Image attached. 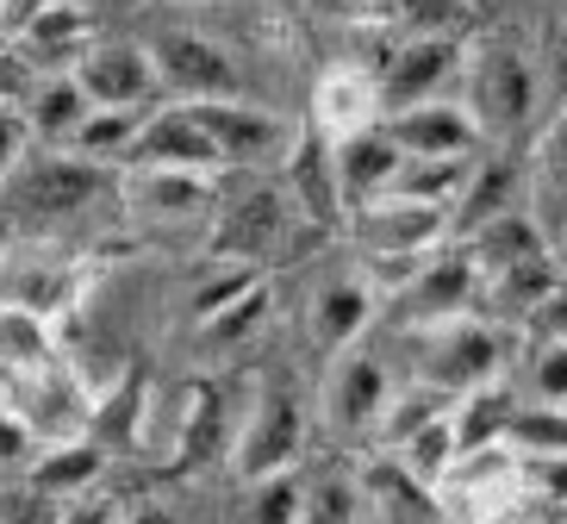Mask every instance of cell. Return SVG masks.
<instances>
[{
	"mask_svg": "<svg viewBox=\"0 0 567 524\" xmlns=\"http://www.w3.org/2000/svg\"><path fill=\"white\" fill-rule=\"evenodd\" d=\"M417 343H424V356H417L412 381H431V388L455 393V400L474 393V388H493L505 374V362H512V350H517L512 331L481 319V312H462V319H450V325H424Z\"/></svg>",
	"mask_w": 567,
	"mask_h": 524,
	"instance_id": "6da1fadb",
	"label": "cell"
},
{
	"mask_svg": "<svg viewBox=\"0 0 567 524\" xmlns=\"http://www.w3.org/2000/svg\"><path fill=\"white\" fill-rule=\"evenodd\" d=\"M462 106L481 137H512L536 113V69L517 44H481L462 56Z\"/></svg>",
	"mask_w": 567,
	"mask_h": 524,
	"instance_id": "7a4b0ae2",
	"label": "cell"
},
{
	"mask_svg": "<svg viewBox=\"0 0 567 524\" xmlns=\"http://www.w3.org/2000/svg\"><path fill=\"white\" fill-rule=\"evenodd\" d=\"M225 456H231V474L250 487V481H268V474H287L300 469L306 456V407L300 393L275 381L250 400V412L237 419L231 443H225Z\"/></svg>",
	"mask_w": 567,
	"mask_h": 524,
	"instance_id": "3957f363",
	"label": "cell"
},
{
	"mask_svg": "<svg viewBox=\"0 0 567 524\" xmlns=\"http://www.w3.org/2000/svg\"><path fill=\"white\" fill-rule=\"evenodd\" d=\"M106 187H118L113 169H94V163H82V156L69 151H32L25 163H19V175L7 187H0V213L13 219H63V213H82L94 194H106Z\"/></svg>",
	"mask_w": 567,
	"mask_h": 524,
	"instance_id": "277c9868",
	"label": "cell"
},
{
	"mask_svg": "<svg viewBox=\"0 0 567 524\" xmlns=\"http://www.w3.org/2000/svg\"><path fill=\"white\" fill-rule=\"evenodd\" d=\"M386 407H393V369H386L374 350H343L331 356V369H324V388H318V419H324V431L343 443L355 438H374L386 419Z\"/></svg>",
	"mask_w": 567,
	"mask_h": 524,
	"instance_id": "5b68a950",
	"label": "cell"
},
{
	"mask_svg": "<svg viewBox=\"0 0 567 524\" xmlns=\"http://www.w3.org/2000/svg\"><path fill=\"white\" fill-rule=\"evenodd\" d=\"M0 400L19 412V424L38 438V450L75 443V438L94 431V400H87V388L69 374V362H51V369H38V374H7V381H0Z\"/></svg>",
	"mask_w": 567,
	"mask_h": 524,
	"instance_id": "8992f818",
	"label": "cell"
},
{
	"mask_svg": "<svg viewBox=\"0 0 567 524\" xmlns=\"http://www.w3.org/2000/svg\"><path fill=\"white\" fill-rule=\"evenodd\" d=\"M200 132L213 137L218 151V169H268V163H287L293 156V137L300 125H287L275 106H256V101H206L194 106Z\"/></svg>",
	"mask_w": 567,
	"mask_h": 524,
	"instance_id": "52a82bcc",
	"label": "cell"
},
{
	"mask_svg": "<svg viewBox=\"0 0 567 524\" xmlns=\"http://www.w3.org/2000/svg\"><path fill=\"white\" fill-rule=\"evenodd\" d=\"M462 44L450 32H412L393 56L374 63V82H381V113H412V106L450 101V82H462Z\"/></svg>",
	"mask_w": 567,
	"mask_h": 524,
	"instance_id": "ba28073f",
	"label": "cell"
},
{
	"mask_svg": "<svg viewBox=\"0 0 567 524\" xmlns=\"http://www.w3.org/2000/svg\"><path fill=\"white\" fill-rule=\"evenodd\" d=\"M75 88L101 113H151L163 101V82H156V63H151V44H132V38H94L87 56L75 69Z\"/></svg>",
	"mask_w": 567,
	"mask_h": 524,
	"instance_id": "9c48e42d",
	"label": "cell"
},
{
	"mask_svg": "<svg viewBox=\"0 0 567 524\" xmlns=\"http://www.w3.org/2000/svg\"><path fill=\"white\" fill-rule=\"evenodd\" d=\"M156 82L175 106H206V101H237V63L225 44L206 32H156L151 38Z\"/></svg>",
	"mask_w": 567,
	"mask_h": 524,
	"instance_id": "30bf717a",
	"label": "cell"
},
{
	"mask_svg": "<svg viewBox=\"0 0 567 524\" xmlns=\"http://www.w3.org/2000/svg\"><path fill=\"white\" fill-rule=\"evenodd\" d=\"M350 237L362 256H400V263H417V256H436L443 244H455V219L436 213V206H417V201H368L350 213Z\"/></svg>",
	"mask_w": 567,
	"mask_h": 524,
	"instance_id": "8fae6325",
	"label": "cell"
},
{
	"mask_svg": "<svg viewBox=\"0 0 567 524\" xmlns=\"http://www.w3.org/2000/svg\"><path fill=\"white\" fill-rule=\"evenodd\" d=\"M118 194L137 219L156 225H194L225 206L218 175H194V169H118Z\"/></svg>",
	"mask_w": 567,
	"mask_h": 524,
	"instance_id": "7c38bea8",
	"label": "cell"
},
{
	"mask_svg": "<svg viewBox=\"0 0 567 524\" xmlns=\"http://www.w3.org/2000/svg\"><path fill=\"white\" fill-rule=\"evenodd\" d=\"M82 281H87L82 263H69L56 250H19V237H13V250L0 256V306H25V312H38L51 325H56V312L75 306Z\"/></svg>",
	"mask_w": 567,
	"mask_h": 524,
	"instance_id": "4fadbf2b",
	"label": "cell"
},
{
	"mask_svg": "<svg viewBox=\"0 0 567 524\" xmlns=\"http://www.w3.org/2000/svg\"><path fill=\"white\" fill-rule=\"evenodd\" d=\"M94 44V19L82 0H38L19 13V56L32 63V75H69Z\"/></svg>",
	"mask_w": 567,
	"mask_h": 524,
	"instance_id": "5bb4252c",
	"label": "cell"
},
{
	"mask_svg": "<svg viewBox=\"0 0 567 524\" xmlns=\"http://www.w3.org/2000/svg\"><path fill=\"white\" fill-rule=\"evenodd\" d=\"M381 82H374V69L362 63H331L324 75H318L312 88V125L324 144H343V137L368 132V125H381Z\"/></svg>",
	"mask_w": 567,
	"mask_h": 524,
	"instance_id": "9a60e30c",
	"label": "cell"
},
{
	"mask_svg": "<svg viewBox=\"0 0 567 524\" xmlns=\"http://www.w3.org/2000/svg\"><path fill=\"white\" fill-rule=\"evenodd\" d=\"M400 169H405V156H400V144H393L386 125H368V132L331 144V175H337L343 213H355V206H368V201H386V194L400 187Z\"/></svg>",
	"mask_w": 567,
	"mask_h": 524,
	"instance_id": "2e32d148",
	"label": "cell"
},
{
	"mask_svg": "<svg viewBox=\"0 0 567 524\" xmlns=\"http://www.w3.org/2000/svg\"><path fill=\"white\" fill-rule=\"evenodd\" d=\"M125 169H194V175H218V151L200 132L194 106H151L144 132H137Z\"/></svg>",
	"mask_w": 567,
	"mask_h": 524,
	"instance_id": "e0dca14e",
	"label": "cell"
},
{
	"mask_svg": "<svg viewBox=\"0 0 567 524\" xmlns=\"http://www.w3.org/2000/svg\"><path fill=\"white\" fill-rule=\"evenodd\" d=\"M474 294H481V269H474V256H467L462 244H443V250L412 275V288L400 294V306L412 312L417 331H424V325L462 319L467 306H474Z\"/></svg>",
	"mask_w": 567,
	"mask_h": 524,
	"instance_id": "ac0fdd59",
	"label": "cell"
},
{
	"mask_svg": "<svg viewBox=\"0 0 567 524\" xmlns=\"http://www.w3.org/2000/svg\"><path fill=\"white\" fill-rule=\"evenodd\" d=\"M287 206L275 187H250L244 201H225L213 213V256H237V269H256V256L281 244Z\"/></svg>",
	"mask_w": 567,
	"mask_h": 524,
	"instance_id": "d6986e66",
	"label": "cell"
},
{
	"mask_svg": "<svg viewBox=\"0 0 567 524\" xmlns=\"http://www.w3.org/2000/svg\"><path fill=\"white\" fill-rule=\"evenodd\" d=\"M393 144H400L405 163H436V156H474L481 132H474V119H467L462 101H431V106H412V113H393L381 119Z\"/></svg>",
	"mask_w": 567,
	"mask_h": 524,
	"instance_id": "ffe728a7",
	"label": "cell"
},
{
	"mask_svg": "<svg viewBox=\"0 0 567 524\" xmlns=\"http://www.w3.org/2000/svg\"><path fill=\"white\" fill-rule=\"evenodd\" d=\"M374 306L381 300L368 294L362 275H337V281H324V288L306 300V338H312L318 350H331V356L355 350L362 331H368V319H374Z\"/></svg>",
	"mask_w": 567,
	"mask_h": 524,
	"instance_id": "44dd1931",
	"label": "cell"
},
{
	"mask_svg": "<svg viewBox=\"0 0 567 524\" xmlns=\"http://www.w3.org/2000/svg\"><path fill=\"white\" fill-rule=\"evenodd\" d=\"M455 244H462V250L474 256L481 281L524 269V263H536V256H549V232H543V219H536L530 206H517V213H499V219H486L481 232L455 237Z\"/></svg>",
	"mask_w": 567,
	"mask_h": 524,
	"instance_id": "7402d4cb",
	"label": "cell"
},
{
	"mask_svg": "<svg viewBox=\"0 0 567 524\" xmlns=\"http://www.w3.org/2000/svg\"><path fill=\"white\" fill-rule=\"evenodd\" d=\"M101 474H106V443L101 438L51 443V450H38V462L25 469V493L44 500V506H69V500H82V493L101 487Z\"/></svg>",
	"mask_w": 567,
	"mask_h": 524,
	"instance_id": "603a6c76",
	"label": "cell"
},
{
	"mask_svg": "<svg viewBox=\"0 0 567 524\" xmlns=\"http://www.w3.org/2000/svg\"><path fill=\"white\" fill-rule=\"evenodd\" d=\"M19 113H25L32 151H75L82 125L94 119V101H87L82 88H75V75H38Z\"/></svg>",
	"mask_w": 567,
	"mask_h": 524,
	"instance_id": "cb8c5ba5",
	"label": "cell"
},
{
	"mask_svg": "<svg viewBox=\"0 0 567 524\" xmlns=\"http://www.w3.org/2000/svg\"><path fill=\"white\" fill-rule=\"evenodd\" d=\"M51 362H63L56 325L25 312V306H0V381L7 374H38V369H51Z\"/></svg>",
	"mask_w": 567,
	"mask_h": 524,
	"instance_id": "d4e9b609",
	"label": "cell"
},
{
	"mask_svg": "<svg viewBox=\"0 0 567 524\" xmlns=\"http://www.w3.org/2000/svg\"><path fill=\"white\" fill-rule=\"evenodd\" d=\"M517 187H524V175H517L505 156H486V163H474V175H467V194L455 201V237L481 232V225L499 219V213H517Z\"/></svg>",
	"mask_w": 567,
	"mask_h": 524,
	"instance_id": "484cf974",
	"label": "cell"
},
{
	"mask_svg": "<svg viewBox=\"0 0 567 524\" xmlns=\"http://www.w3.org/2000/svg\"><path fill=\"white\" fill-rule=\"evenodd\" d=\"M512 419H517V400H505V388H474L455 400V450L474 456V450H505L512 438Z\"/></svg>",
	"mask_w": 567,
	"mask_h": 524,
	"instance_id": "4316f807",
	"label": "cell"
},
{
	"mask_svg": "<svg viewBox=\"0 0 567 524\" xmlns=\"http://www.w3.org/2000/svg\"><path fill=\"white\" fill-rule=\"evenodd\" d=\"M281 169L293 175V194H300L306 213H318V219H337V213H343V201H337V175H331V144H324L312 125H300L293 156H287Z\"/></svg>",
	"mask_w": 567,
	"mask_h": 524,
	"instance_id": "83f0119b",
	"label": "cell"
},
{
	"mask_svg": "<svg viewBox=\"0 0 567 524\" xmlns=\"http://www.w3.org/2000/svg\"><path fill=\"white\" fill-rule=\"evenodd\" d=\"M455 412V393L431 388V381H405V388H393V407H386L381 431H374V443H381V456H393L405 438H417L424 424L450 419Z\"/></svg>",
	"mask_w": 567,
	"mask_h": 524,
	"instance_id": "f1b7e54d",
	"label": "cell"
},
{
	"mask_svg": "<svg viewBox=\"0 0 567 524\" xmlns=\"http://www.w3.org/2000/svg\"><path fill=\"white\" fill-rule=\"evenodd\" d=\"M306 512V474H268V481H250L244 487V506H237V524H300Z\"/></svg>",
	"mask_w": 567,
	"mask_h": 524,
	"instance_id": "f546056e",
	"label": "cell"
},
{
	"mask_svg": "<svg viewBox=\"0 0 567 524\" xmlns=\"http://www.w3.org/2000/svg\"><path fill=\"white\" fill-rule=\"evenodd\" d=\"M530 187L536 201H561L567 206V113H555L530 144Z\"/></svg>",
	"mask_w": 567,
	"mask_h": 524,
	"instance_id": "4dcf8cb0",
	"label": "cell"
},
{
	"mask_svg": "<svg viewBox=\"0 0 567 524\" xmlns=\"http://www.w3.org/2000/svg\"><path fill=\"white\" fill-rule=\"evenodd\" d=\"M517 500L536 512H567V450L555 456H517Z\"/></svg>",
	"mask_w": 567,
	"mask_h": 524,
	"instance_id": "1f68e13d",
	"label": "cell"
},
{
	"mask_svg": "<svg viewBox=\"0 0 567 524\" xmlns=\"http://www.w3.org/2000/svg\"><path fill=\"white\" fill-rule=\"evenodd\" d=\"M524 350V381L543 412H567V343H517Z\"/></svg>",
	"mask_w": 567,
	"mask_h": 524,
	"instance_id": "d6a6232c",
	"label": "cell"
},
{
	"mask_svg": "<svg viewBox=\"0 0 567 524\" xmlns=\"http://www.w3.org/2000/svg\"><path fill=\"white\" fill-rule=\"evenodd\" d=\"M262 319H268V281L256 275V281H250L244 294H237L231 306H218L213 319L200 325V338H206V343H244Z\"/></svg>",
	"mask_w": 567,
	"mask_h": 524,
	"instance_id": "836d02e7",
	"label": "cell"
},
{
	"mask_svg": "<svg viewBox=\"0 0 567 524\" xmlns=\"http://www.w3.org/2000/svg\"><path fill=\"white\" fill-rule=\"evenodd\" d=\"M362 518V487L350 474H324V481H306V512L300 524H355Z\"/></svg>",
	"mask_w": 567,
	"mask_h": 524,
	"instance_id": "e575fe53",
	"label": "cell"
},
{
	"mask_svg": "<svg viewBox=\"0 0 567 524\" xmlns=\"http://www.w3.org/2000/svg\"><path fill=\"white\" fill-rule=\"evenodd\" d=\"M32 462H38V438L19 424V412L0 400V474H19V481H25Z\"/></svg>",
	"mask_w": 567,
	"mask_h": 524,
	"instance_id": "d590c367",
	"label": "cell"
},
{
	"mask_svg": "<svg viewBox=\"0 0 567 524\" xmlns=\"http://www.w3.org/2000/svg\"><path fill=\"white\" fill-rule=\"evenodd\" d=\"M517 343H567V281L517 325Z\"/></svg>",
	"mask_w": 567,
	"mask_h": 524,
	"instance_id": "8d00e7d4",
	"label": "cell"
},
{
	"mask_svg": "<svg viewBox=\"0 0 567 524\" xmlns=\"http://www.w3.org/2000/svg\"><path fill=\"white\" fill-rule=\"evenodd\" d=\"M32 156V132H25V113L0 101V187L19 175V163Z\"/></svg>",
	"mask_w": 567,
	"mask_h": 524,
	"instance_id": "74e56055",
	"label": "cell"
},
{
	"mask_svg": "<svg viewBox=\"0 0 567 524\" xmlns=\"http://www.w3.org/2000/svg\"><path fill=\"white\" fill-rule=\"evenodd\" d=\"M56 524H125V506H118L113 493H82V500H69V506H56Z\"/></svg>",
	"mask_w": 567,
	"mask_h": 524,
	"instance_id": "f35d334b",
	"label": "cell"
},
{
	"mask_svg": "<svg viewBox=\"0 0 567 524\" xmlns=\"http://www.w3.org/2000/svg\"><path fill=\"white\" fill-rule=\"evenodd\" d=\"M474 524H549V512H536V506H524V500H512V506L486 512V518H474Z\"/></svg>",
	"mask_w": 567,
	"mask_h": 524,
	"instance_id": "ab89813d",
	"label": "cell"
},
{
	"mask_svg": "<svg viewBox=\"0 0 567 524\" xmlns=\"http://www.w3.org/2000/svg\"><path fill=\"white\" fill-rule=\"evenodd\" d=\"M125 524H175L168 506H125Z\"/></svg>",
	"mask_w": 567,
	"mask_h": 524,
	"instance_id": "60d3db41",
	"label": "cell"
},
{
	"mask_svg": "<svg viewBox=\"0 0 567 524\" xmlns=\"http://www.w3.org/2000/svg\"><path fill=\"white\" fill-rule=\"evenodd\" d=\"M549 256H555V269H561V281H567V225L549 232Z\"/></svg>",
	"mask_w": 567,
	"mask_h": 524,
	"instance_id": "b9f144b4",
	"label": "cell"
},
{
	"mask_svg": "<svg viewBox=\"0 0 567 524\" xmlns=\"http://www.w3.org/2000/svg\"><path fill=\"white\" fill-rule=\"evenodd\" d=\"M13 250V219H7V213H0V256Z\"/></svg>",
	"mask_w": 567,
	"mask_h": 524,
	"instance_id": "7bdbcfd3",
	"label": "cell"
},
{
	"mask_svg": "<svg viewBox=\"0 0 567 524\" xmlns=\"http://www.w3.org/2000/svg\"><path fill=\"white\" fill-rule=\"evenodd\" d=\"M7 512H13V493L0 487V524H7Z\"/></svg>",
	"mask_w": 567,
	"mask_h": 524,
	"instance_id": "ee69618b",
	"label": "cell"
},
{
	"mask_svg": "<svg viewBox=\"0 0 567 524\" xmlns=\"http://www.w3.org/2000/svg\"><path fill=\"white\" fill-rule=\"evenodd\" d=\"M0 7H13V13H25V0H0ZM32 7H38V0H32Z\"/></svg>",
	"mask_w": 567,
	"mask_h": 524,
	"instance_id": "f6af8a7d",
	"label": "cell"
},
{
	"mask_svg": "<svg viewBox=\"0 0 567 524\" xmlns=\"http://www.w3.org/2000/svg\"><path fill=\"white\" fill-rule=\"evenodd\" d=\"M555 518H561V524H567V512H555Z\"/></svg>",
	"mask_w": 567,
	"mask_h": 524,
	"instance_id": "bcb514c9",
	"label": "cell"
}]
</instances>
